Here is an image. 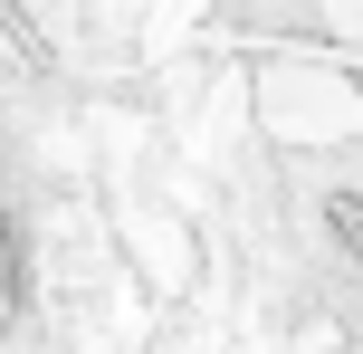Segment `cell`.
Listing matches in <instances>:
<instances>
[{
  "instance_id": "1",
  "label": "cell",
  "mask_w": 363,
  "mask_h": 354,
  "mask_svg": "<svg viewBox=\"0 0 363 354\" xmlns=\"http://www.w3.org/2000/svg\"><path fill=\"white\" fill-rule=\"evenodd\" d=\"M335 240H345V259L363 268V201H335Z\"/></svg>"
},
{
  "instance_id": "2",
  "label": "cell",
  "mask_w": 363,
  "mask_h": 354,
  "mask_svg": "<svg viewBox=\"0 0 363 354\" xmlns=\"http://www.w3.org/2000/svg\"><path fill=\"white\" fill-rule=\"evenodd\" d=\"M10 306H19V240L0 230V316H10Z\"/></svg>"
}]
</instances>
